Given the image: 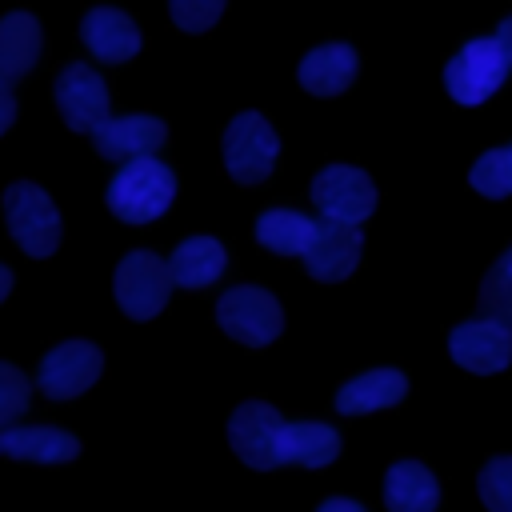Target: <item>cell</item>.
Wrapping results in <instances>:
<instances>
[{
    "label": "cell",
    "mask_w": 512,
    "mask_h": 512,
    "mask_svg": "<svg viewBox=\"0 0 512 512\" xmlns=\"http://www.w3.org/2000/svg\"><path fill=\"white\" fill-rule=\"evenodd\" d=\"M172 268L168 260H160L156 252L148 248H136L128 252L120 264H116V304L124 308L128 320H152L164 304H168V292H172Z\"/></svg>",
    "instance_id": "4"
},
{
    "label": "cell",
    "mask_w": 512,
    "mask_h": 512,
    "mask_svg": "<svg viewBox=\"0 0 512 512\" xmlns=\"http://www.w3.org/2000/svg\"><path fill=\"white\" fill-rule=\"evenodd\" d=\"M4 220H8L12 240L32 260H44V256L56 252V244H60V212H56V204L48 200V192L40 184H32V180L8 184V192H4Z\"/></svg>",
    "instance_id": "2"
},
{
    "label": "cell",
    "mask_w": 512,
    "mask_h": 512,
    "mask_svg": "<svg viewBox=\"0 0 512 512\" xmlns=\"http://www.w3.org/2000/svg\"><path fill=\"white\" fill-rule=\"evenodd\" d=\"M108 100V84L88 64H68L56 76V108L72 132H96L112 116Z\"/></svg>",
    "instance_id": "11"
},
{
    "label": "cell",
    "mask_w": 512,
    "mask_h": 512,
    "mask_svg": "<svg viewBox=\"0 0 512 512\" xmlns=\"http://www.w3.org/2000/svg\"><path fill=\"white\" fill-rule=\"evenodd\" d=\"M384 504L388 512H436L440 484L420 460H400L384 476Z\"/></svg>",
    "instance_id": "19"
},
{
    "label": "cell",
    "mask_w": 512,
    "mask_h": 512,
    "mask_svg": "<svg viewBox=\"0 0 512 512\" xmlns=\"http://www.w3.org/2000/svg\"><path fill=\"white\" fill-rule=\"evenodd\" d=\"M40 56V24L28 12H8L0 20V84L12 88L28 76Z\"/></svg>",
    "instance_id": "20"
},
{
    "label": "cell",
    "mask_w": 512,
    "mask_h": 512,
    "mask_svg": "<svg viewBox=\"0 0 512 512\" xmlns=\"http://www.w3.org/2000/svg\"><path fill=\"white\" fill-rule=\"evenodd\" d=\"M448 352L460 368L476 372V376H488V372H500L512 364V328L492 320V316H480V320H464L452 328L448 336Z\"/></svg>",
    "instance_id": "10"
},
{
    "label": "cell",
    "mask_w": 512,
    "mask_h": 512,
    "mask_svg": "<svg viewBox=\"0 0 512 512\" xmlns=\"http://www.w3.org/2000/svg\"><path fill=\"white\" fill-rule=\"evenodd\" d=\"M496 264H504V268H508V272H512V248H508V252H504V256H500V260H496Z\"/></svg>",
    "instance_id": "32"
},
{
    "label": "cell",
    "mask_w": 512,
    "mask_h": 512,
    "mask_svg": "<svg viewBox=\"0 0 512 512\" xmlns=\"http://www.w3.org/2000/svg\"><path fill=\"white\" fill-rule=\"evenodd\" d=\"M496 40H500V48H504V56H508V64H512V16H504V20H500Z\"/></svg>",
    "instance_id": "30"
},
{
    "label": "cell",
    "mask_w": 512,
    "mask_h": 512,
    "mask_svg": "<svg viewBox=\"0 0 512 512\" xmlns=\"http://www.w3.org/2000/svg\"><path fill=\"white\" fill-rule=\"evenodd\" d=\"M508 68H512V64H508L500 40H496V36H480V40H468V44L448 60V68H444V88H448V96H452L456 104L476 108V104H484V100L504 84Z\"/></svg>",
    "instance_id": "3"
},
{
    "label": "cell",
    "mask_w": 512,
    "mask_h": 512,
    "mask_svg": "<svg viewBox=\"0 0 512 512\" xmlns=\"http://www.w3.org/2000/svg\"><path fill=\"white\" fill-rule=\"evenodd\" d=\"M28 408V376L16 364L0 360V428L16 424V416H24Z\"/></svg>",
    "instance_id": "26"
},
{
    "label": "cell",
    "mask_w": 512,
    "mask_h": 512,
    "mask_svg": "<svg viewBox=\"0 0 512 512\" xmlns=\"http://www.w3.org/2000/svg\"><path fill=\"white\" fill-rule=\"evenodd\" d=\"M404 392H408L404 372H396V368H372V372L352 376L348 384H340L336 412L364 416V412H376V408H392V404L404 400Z\"/></svg>",
    "instance_id": "16"
},
{
    "label": "cell",
    "mask_w": 512,
    "mask_h": 512,
    "mask_svg": "<svg viewBox=\"0 0 512 512\" xmlns=\"http://www.w3.org/2000/svg\"><path fill=\"white\" fill-rule=\"evenodd\" d=\"M224 264H228V252L212 236H192V240H184L168 256V268H172L176 288H208L224 272Z\"/></svg>",
    "instance_id": "21"
},
{
    "label": "cell",
    "mask_w": 512,
    "mask_h": 512,
    "mask_svg": "<svg viewBox=\"0 0 512 512\" xmlns=\"http://www.w3.org/2000/svg\"><path fill=\"white\" fill-rule=\"evenodd\" d=\"M168 128L164 120L156 116H108L96 132H92V144L104 160H116V164H128V160H140V156H156V148L164 144Z\"/></svg>",
    "instance_id": "13"
},
{
    "label": "cell",
    "mask_w": 512,
    "mask_h": 512,
    "mask_svg": "<svg viewBox=\"0 0 512 512\" xmlns=\"http://www.w3.org/2000/svg\"><path fill=\"white\" fill-rule=\"evenodd\" d=\"M8 292H12V272H8L4 264H0V300H4Z\"/></svg>",
    "instance_id": "31"
},
{
    "label": "cell",
    "mask_w": 512,
    "mask_h": 512,
    "mask_svg": "<svg viewBox=\"0 0 512 512\" xmlns=\"http://www.w3.org/2000/svg\"><path fill=\"white\" fill-rule=\"evenodd\" d=\"M360 228L356 224H344V220H316V236L308 244V252L300 256L304 268L316 276V280H344L352 276V268L360 264Z\"/></svg>",
    "instance_id": "12"
},
{
    "label": "cell",
    "mask_w": 512,
    "mask_h": 512,
    "mask_svg": "<svg viewBox=\"0 0 512 512\" xmlns=\"http://www.w3.org/2000/svg\"><path fill=\"white\" fill-rule=\"evenodd\" d=\"M176 196V176L156 156H140L120 164V172L108 184V212L124 224H152Z\"/></svg>",
    "instance_id": "1"
},
{
    "label": "cell",
    "mask_w": 512,
    "mask_h": 512,
    "mask_svg": "<svg viewBox=\"0 0 512 512\" xmlns=\"http://www.w3.org/2000/svg\"><path fill=\"white\" fill-rule=\"evenodd\" d=\"M280 432L284 420L264 400H244L228 420V444L248 468H280Z\"/></svg>",
    "instance_id": "8"
},
{
    "label": "cell",
    "mask_w": 512,
    "mask_h": 512,
    "mask_svg": "<svg viewBox=\"0 0 512 512\" xmlns=\"http://www.w3.org/2000/svg\"><path fill=\"white\" fill-rule=\"evenodd\" d=\"M280 140L260 112H240L224 128V168L236 184H260L276 164Z\"/></svg>",
    "instance_id": "6"
},
{
    "label": "cell",
    "mask_w": 512,
    "mask_h": 512,
    "mask_svg": "<svg viewBox=\"0 0 512 512\" xmlns=\"http://www.w3.org/2000/svg\"><path fill=\"white\" fill-rule=\"evenodd\" d=\"M168 12L176 20V28H184V32H208L216 24V16L224 12V0H168Z\"/></svg>",
    "instance_id": "27"
},
{
    "label": "cell",
    "mask_w": 512,
    "mask_h": 512,
    "mask_svg": "<svg viewBox=\"0 0 512 512\" xmlns=\"http://www.w3.org/2000/svg\"><path fill=\"white\" fill-rule=\"evenodd\" d=\"M468 180H472V188H476L480 196H488V200L512 196V144L484 152V156L472 164Z\"/></svg>",
    "instance_id": "23"
},
{
    "label": "cell",
    "mask_w": 512,
    "mask_h": 512,
    "mask_svg": "<svg viewBox=\"0 0 512 512\" xmlns=\"http://www.w3.org/2000/svg\"><path fill=\"white\" fill-rule=\"evenodd\" d=\"M480 500L488 512H512V456H496L480 468Z\"/></svg>",
    "instance_id": "24"
},
{
    "label": "cell",
    "mask_w": 512,
    "mask_h": 512,
    "mask_svg": "<svg viewBox=\"0 0 512 512\" xmlns=\"http://www.w3.org/2000/svg\"><path fill=\"white\" fill-rule=\"evenodd\" d=\"M80 40L100 64H124L140 52V28L120 8H92L80 20Z\"/></svg>",
    "instance_id": "15"
},
{
    "label": "cell",
    "mask_w": 512,
    "mask_h": 512,
    "mask_svg": "<svg viewBox=\"0 0 512 512\" xmlns=\"http://www.w3.org/2000/svg\"><path fill=\"white\" fill-rule=\"evenodd\" d=\"M312 236H316V220L288 212V208H268L256 220V240L276 256H304Z\"/></svg>",
    "instance_id": "22"
},
{
    "label": "cell",
    "mask_w": 512,
    "mask_h": 512,
    "mask_svg": "<svg viewBox=\"0 0 512 512\" xmlns=\"http://www.w3.org/2000/svg\"><path fill=\"white\" fill-rule=\"evenodd\" d=\"M316 512H364L356 500H344V496H332V500H324Z\"/></svg>",
    "instance_id": "29"
},
{
    "label": "cell",
    "mask_w": 512,
    "mask_h": 512,
    "mask_svg": "<svg viewBox=\"0 0 512 512\" xmlns=\"http://www.w3.org/2000/svg\"><path fill=\"white\" fill-rule=\"evenodd\" d=\"M104 368V356L96 344L88 340H64L56 344L44 360H40V372H36V384L48 400H72L80 392H88L96 384Z\"/></svg>",
    "instance_id": "9"
},
{
    "label": "cell",
    "mask_w": 512,
    "mask_h": 512,
    "mask_svg": "<svg viewBox=\"0 0 512 512\" xmlns=\"http://www.w3.org/2000/svg\"><path fill=\"white\" fill-rule=\"evenodd\" d=\"M216 324H220L232 340H240V344H248V348H264V344H272V340L280 336L284 312H280V304H276L272 292H264V288H256V284H240V288H232V292L220 296V304H216Z\"/></svg>",
    "instance_id": "5"
},
{
    "label": "cell",
    "mask_w": 512,
    "mask_h": 512,
    "mask_svg": "<svg viewBox=\"0 0 512 512\" xmlns=\"http://www.w3.org/2000/svg\"><path fill=\"white\" fill-rule=\"evenodd\" d=\"M476 300H480V312L484 316H492V320H500V324L512 328V272L504 264H492L488 268Z\"/></svg>",
    "instance_id": "25"
},
{
    "label": "cell",
    "mask_w": 512,
    "mask_h": 512,
    "mask_svg": "<svg viewBox=\"0 0 512 512\" xmlns=\"http://www.w3.org/2000/svg\"><path fill=\"white\" fill-rule=\"evenodd\" d=\"M340 456V432L320 420H296L280 432V464L300 468H324Z\"/></svg>",
    "instance_id": "18"
},
{
    "label": "cell",
    "mask_w": 512,
    "mask_h": 512,
    "mask_svg": "<svg viewBox=\"0 0 512 512\" xmlns=\"http://www.w3.org/2000/svg\"><path fill=\"white\" fill-rule=\"evenodd\" d=\"M312 204L320 208V216L328 220H344V224H360L372 216L376 208V188L368 180V172L352 168V164H328L316 172L312 180Z\"/></svg>",
    "instance_id": "7"
},
{
    "label": "cell",
    "mask_w": 512,
    "mask_h": 512,
    "mask_svg": "<svg viewBox=\"0 0 512 512\" xmlns=\"http://www.w3.org/2000/svg\"><path fill=\"white\" fill-rule=\"evenodd\" d=\"M296 76L312 96H340L356 80V52L348 44H320L300 60Z\"/></svg>",
    "instance_id": "17"
},
{
    "label": "cell",
    "mask_w": 512,
    "mask_h": 512,
    "mask_svg": "<svg viewBox=\"0 0 512 512\" xmlns=\"http://www.w3.org/2000/svg\"><path fill=\"white\" fill-rule=\"evenodd\" d=\"M80 452L76 436L52 424H8L0 428V456L32 464H64Z\"/></svg>",
    "instance_id": "14"
},
{
    "label": "cell",
    "mask_w": 512,
    "mask_h": 512,
    "mask_svg": "<svg viewBox=\"0 0 512 512\" xmlns=\"http://www.w3.org/2000/svg\"><path fill=\"white\" fill-rule=\"evenodd\" d=\"M12 120H16V96H12V88L0 84V136L12 128Z\"/></svg>",
    "instance_id": "28"
}]
</instances>
